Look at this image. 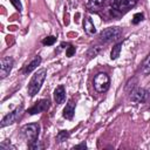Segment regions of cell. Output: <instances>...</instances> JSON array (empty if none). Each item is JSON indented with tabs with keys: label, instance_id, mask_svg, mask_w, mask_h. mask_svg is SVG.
<instances>
[{
	"label": "cell",
	"instance_id": "obj_1",
	"mask_svg": "<svg viewBox=\"0 0 150 150\" xmlns=\"http://www.w3.org/2000/svg\"><path fill=\"white\" fill-rule=\"evenodd\" d=\"M46 75H47V71L46 69H39L32 77V80L29 81V84H28V88H27V91H28V95L29 96H34L39 93V90L41 89V86L46 79Z\"/></svg>",
	"mask_w": 150,
	"mask_h": 150
},
{
	"label": "cell",
	"instance_id": "obj_2",
	"mask_svg": "<svg viewBox=\"0 0 150 150\" xmlns=\"http://www.w3.org/2000/svg\"><path fill=\"white\" fill-rule=\"evenodd\" d=\"M110 86V77L105 73H98L94 77V88L97 93H105Z\"/></svg>",
	"mask_w": 150,
	"mask_h": 150
},
{
	"label": "cell",
	"instance_id": "obj_3",
	"mask_svg": "<svg viewBox=\"0 0 150 150\" xmlns=\"http://www.w3.org/2000/svg\"><path fill=\"white\" fill-rule=\"evenodd\" d=\"M121 33H122V30L118 27H108V28L103 29L100 33L98 38H100V40L102 42H110L112 40L118 39V36L121 35Z\"/></svg>",
	"mask_w": 150,
	"mask_h": 150
},
{
	"label": "cell",
	"instance_id": "obj_4",
	"mask_svg": "<svg viewBox=\"0 0 150 150\" xmlns=\"http://www.w3.org/2000/svg\"><path fill=\"white\" fill-rule=\"evenodd\" d=\"M21 132L22 135L29 141V142H33V141H36L38 137H39V132H40V127L39 124L36 123H30V124H26L21 128Z\"/></svg>",
	"mask_w": 150,
	"mask_h": 150
},
{
	"label": "cell",
	"instance_id": "obj_5",
	"mask_svg": "<svg viewBox=\"0 0 150 150\" xmlns=\"http://www.w3.org/2000/svg\"><path fill=\"white\" fill-rule=\"evenodd\" d=\"M22 110H23L22 105H19V107H16L13 111H11L9 114H7V115L2 118V121H1V128H5L6 125H9V124L14 123V122L20 117Z\"/></svg>",
	"mask_w": 150,
	"mask_h": 150
},
{
	"label": "cell",
	"instance_id": "obj_6",
	"mask_svg": "<svg viewBox=\"0 0 150 150\" xmlns=\"http://www.w3.org/2000/svg\"><path fill=\"white\" fill-rule=\"evenodd\" d=\"M13 64H14V60L12 57L6 56L1 59V63H0V77L1 79H5L11 73Z\"/></svg>",
	"mask_w": 150,
	"mask_h": 150
},
{
	"label": "cell",
	"instance_id": "obj_7",
	"mask_svg": "<svg viewBox=\"0 0 150 150\" xmlns=\"http://www.w3.org/2000/svg\"><path fill=\"white\" fill-rule=\"evenodd\" d=\"M146 98H148V91L144 88H136L131 91L130 100L135 103H142L146 101Z\"/></svg>",
	"mask_w": 150,
	"mask_h": 150
},
{
	"label": "cell",
	"instance_id": "obj_8",
	"mask_svg": "<svg viewBox=\"0 0 150 150\" xmlns=\"http://www.w3.org/2000/svg\"><path fill=\"white\" fill-rule=\"evenodd\" d=\"M48 107H49V101H48V100H40L39 102H36V103L28 110V112H29L30 115L40 114V112L47 110Z\"/></svg>",
	"mask_w": 150,
	"mask_h": 150
},
{
	"label": "cell",
	"instance_id": "obj_9",
	"mask_svg": "<svg viewBox=\"0 0 150 150\" xmlns=\"http://www.w3.org/2000/svg\"><path fill=\"white\" fill-rule=\"evenodd\" d=\"M111 4L117 9H128L136 5V0H111Z\"/></svg>",
	"mask_w": 150,
	"mask_h": 150
},
{
	"label": "cell",
	"instance_id": "obj_10",
	"mask_svg": "<svg viewBox=\"0 0 150 150\" xmlns=\"http://www.w3.org/2000/svg\"><path fill=\"white\" fill-rule=\"evenodd\" d=\"M54 100L57 104H61L64 102L66 100V89L63 86H59L55 90H54Z\"/></svg>",
	"mask_w": 150,
	"mask_h": 150
},
{
	"label": "cell",
	"instance_id": "obj_11",
	"mask_svg": "<svg viewBox=\"0 0 150 150\" xmlns=\"http://www.w3.org/2000/svg\"><path fill=\"white\" fill-rule=\"evenodd\" d=\"M41 63V57L40 56H35L25 68H23V70H22V73L25 74V75H27V74H29V73H32L39 64Z\"/></svg>",
	"mask_w": 150,
	"mask_h": 150
},
{
	"label": "cell",
	"instance_id": "obj_12",
	"mask_svg": "<svg viewBox=\"0 0 150 150\" xmlns=\"http://www.w3.org/2000/svg\"><path fill=\"white\" fill-rule=\"evenodd\" d=\"M74 112H75V103H74L73 101H69V102L66 104L62 115H63L64 118H67V120H71L73 116H74Z\"/></svg>",
	"mask_w": 150,
	"mask_h": 150
},
{
	"label": "cell",
	"instance_id": "obj_13",
	"mask_svg": "<svg viewBox=\"0 0 150 150\" xmlns=\"http://www.w3.org/2000/svg\"><path fill=\"white\" fill-rule=\"evenodd\" d=\"M83 28H84V32L88 35H94L96 33L95 25L93 23V21L90 20V18H86L84 19V21H83Z\"/></svg>",
	"mask_w": 150,
	"mask_h": 150
},
{
	"label": "cell",
	"instance_id": "obj_14",
	"mask_svg": "<svg viewBox=\"0 0 150 150\" xmlns=\"http://www.w3.org/2000/svg\"><path fill=\"white\" fill-rule=\"evenodd\" d=\"M141 71L144 75H149L150 74V54H148V56L144 59V61L142 62L141 66Z\"/></svg>",
	"mask_w": 150,
	"mask_h": 150
},
{
	"label": "cell",
	"instance_id": "obj_15",
	"mask_svg": "<svg viewBox=\"0 0 150 150\" xmlns=\"http://www.w3.org/2000/svg\"><path fill=\"white\" fill-rule=\"evenodd\" d=\"M121 49H122V43H121V42L116 43V45L112 47L111 52H110V59H111V60H116V59L120 56Z\"/></svg>",
	"mask_w": 150,
	"mask_h": 150
},
{
	"label": "cell",
	"instance_id": "obj_16",
	"mask_svg": "<svg viewBox=\"0 0 150 150\" xmlns=\"http://www.w3.org/2000/svg\"><path fill=\"white\" fill-rule=\"evenodd\" d=\"M68 137H69V132L66 131V130H61V131H59V134L56 135V141L61 143V142H64Z\"/></svg>",
	"mask_w": 150,
	"mask_h": 150
},
{
	"label": "cell",
	"instance_id": "obj_17",
	"mask_svg": "<svg viewBox=\"0 0 150 150\" xmlns=\"http://www.w3.org/2000/svg\"><path fill=\"white\" fill-rule=\"evenodd\" d=\"M55 41H56V38H55V36H53V35H50V36L45 38V39L42 40V43H43V45H46V46H52V45H54V43H55Z\"/></svg>",
	"mask_w": 150,
	"mask_h": 150
},
{
	"label": "cell",
	"instance_id": "obj_18",
	"mask_svg": "<svg viewBox=\"0 0 150 150\" xmlns=\"http://www.w3.org/2000/svg\"><path fill=\"white\" fill-rule=\"evenodd\" d=\"M100 50H101V48L98 47V46H95V47H91L90 49H89V52H88V55L90 56V57H95L98 53H100Z\"/></svg>",
	"mask_w": 150,
	"mask_h": 150
},
{
	"label": "cell",
	"instance_id": "obj_19",
	"mask_svg": "<svg viewBox=\"0 0 150 150\" xmlns=\"http://www.w3.org/2000/svg\"><path fill=\"white\" fill-rule=\"evenodd\" d=\"M29 148L33 149V150H39V149H42L43 145L40 144V142L36 139V141H33V142H29Z\"/></svg>",
	"mask_w": 150,
	"mask_h": 150
},
{
	"label": "cell",
	"instance_id": "obj_20",
	"mask_svg": "<svg viewBox=\"0 0 150 150\" xmlns=\"http://www.w3.org/2000/svg\"><path fill=\"white\" fill-rule=\"evenodd\" d=\"M104 4V0H90V6L94 8H101Z\"/></svg>",
	"mask_w": 150,
	"mask_h": 150
},
{
	"label": "cell",
	"instance_id": "obj_21",
	"mask_svg": "<svg viewBox=\"0 0 150 150\" xmlns=\"http://www.w3.org/2000/svg\"><path fill=\"white\" fill-rule=\"evenodd\" d=\"M9 149H11V150H15V148H14L9 142H6V141H5V142H2V143L0 144V150H9Z\"/></svg>",
	"mask_w": 150,
	"mask_h": 150
},
{
	"label": "cell",
	"instance_id": "obj_22",
	"mask_svg": "<svg viewBox=\"0 0 150 150\" xmlns=\"http://www.w3.org/2000/svg\"><path fill=\"white\" fill-rule=\"evenodd\" d=\"M143 18H144V15H143V13H136L135 15H134V19H132V23H138V22H141L142 20H143Z\"/></svg>",
	"mask_w": 150,
	"mask_h": 150
},
{
	"label": "cell",
	"instance_id": "obj_23",
	"mask_svg": "<svg viewBox=\"0 0 150 150\" xmlns=\"http://www.w3.org/2000/svg\"><path fill=\"white\" fill-rule=\"evenodd\" d=\"M11 2L13 4V6H14L18 11H22V5H21V1H20V0H11Z\"/></svg>",
	"mask_w": 150,
	"mask_h": 150
},
{
	"label": "cell",
	"instance_id": "obj_24",
	"mask_svg": "<svg viewBox=\"0 0 150 150\" xmlns=\"http://www.w3.org/2000/svg\"><path fill=\"white\" fill-rule=\"evenodd\" d=\"M75 54V47H73V46H69L68 48H67V50H66V55L67 56H73Z\"/></svg>",
	"mask_w": 150,
	"mask_h": 150
},
{
	"label": "cell",
	"instance_id": "obj_25",
	"mask_svg": "<svg viewBox=\"0 0 150 150\" xmlns=\"http://www.w3.org/2000/svg\"><path fill=\"white\" fill-rule=\"evenodd\" d=\"M87 148V144L83 142V143H81V144H77V145H75L74 146V149H86Z\"/></svg>",
	"mask_w": 150,
	"mask_h": 150
}]
</instances>
